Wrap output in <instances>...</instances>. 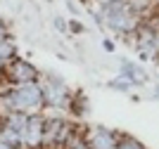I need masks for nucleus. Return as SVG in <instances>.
<instances>
[{
  "label": "nucleus",
  "instance_id": "423d86ee",
  "mask_svg": "<svg viewBox=\"0 0 159 149\" xmlns=\"http://www.w3.org/2000/svg\"><path fill=\"white\" fill-rule=\"evenodd\" d=\"M71 28H74V31H83V26L76 24V21H71Z\"/></svg>",
  "mask_w": 159,
  "mask_h": 149
},
{
  "label": "nucleus",
  "instance_id": "6e6552de",
  "mask_svg": "<svg viewBox=\"0 0 159 149\" xmlns=\"http://www.w3.org/2000/svg\"><path fill=\"white\" fill-rule=\"evenodd\" d=\"M157 52H159V33H157Z\"/></svg>",
  "mask_w": 159,
  "mask_h": 149
},
{
  "label": "nucleus",
  "instance_id": "f257e3e1",
  "mask_svg": "<svg viewBox=\"0 0 159 149\" xmlns=\"http://www.w3.org/2000/svg\"><path fill=\"white\" fill-rule=\"evenodd\" d=\"M12 97H14L17 109H19V107H33V104H38V102H40V90L36 88V85L26 83L24 88H19V90L14 92Z\"/></svg>",
  "mask_w": 159,
  "mask_h": 149
},
{
  "label": "nucleus",
  "instance_id": "39448f33",
  "mask_svg": "<svg viewBox=\"0 0 159 149\" xmlns=\"http://www.w3.org/2000/svg\"><path fill=\"white\" fill-rule=\"evenodd\" d=\"M55 26H57V28H60V31H66V24H64V19H60V17H57V19H55Z\"/></svg>",
  "mask_w": 159,
  "mask_h": 149
},
{
  "label": "nucleus",
  "instance_id": "f03ea898",
  "mask_svg": "<svg viewBox=\"0 0 159 149\" xmlns=\"http://www.w3.org/2000/svg\"><path fill=\"white\" fill-rule=\"evenodd\" d=\"M124 71H126V78L131 83H140V81H145V71L140 69L138 64H131V62H124Z\"/></svg>",
  "mask_w": 159,
  "mask_h": 149
},
{
  "label": "nucleus",
  "instance_id": "20e7f679",
  "mask_svg": "<svg viewBox=\"0 0 159 149\" xmlns=\"http://www.w3.org/2000/svg\"><path fill=\"white\" fill-rule=\"evenodd\" d=\"M116 149H143V147H140V144H135L133 140H126V142H121Z\"/></svg>",
  "mask_w": 159,
  "mask_h": 149
},
{
  "label": "nucleus",
  "instance_id": "0eeeda50",
  "mask_svg": "<svg viewBox=\"0 0 159 149\" xmlns=\"http://www.w3.org/2000/svg\"><path fill=\"white\" fill-rule=\"evenodd\" d=\"M100 2H102V5H107V2H112V0H100Z\"/></svg>",
  "mask_w": 159,
  "mask_h": 149
},
{
  "label": "nucleus",
  "instance_id": "7ed1b4c3",
  "mask_svg": "<svg viewBox=\"0 0 159 149\" xmlns=\"http://www.w3.org/2000/svg\"><path fill=\"white\" fill-rule=\"evenodd\" d=\"M12 71H14V78H19V81H26V83L33 78V73H36L31 66L24 64V62H14V64H12Z\"/></svg>",
  "mask_w": 159,
  "mask_h": 149
}]
</instances>
